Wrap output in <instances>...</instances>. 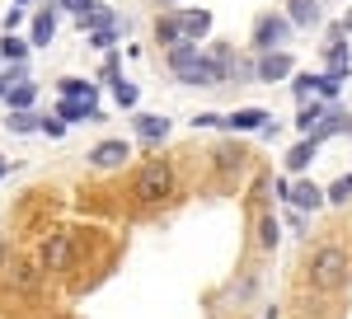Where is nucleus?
Segmentation results:
<instances>
[{
	"label": "nucleus",
	"instance_id": "aec40b11",
	"mask_svg": "<svg viewBox=\"0 0 352 319\" xmlns=\"http://www.w3.org/2000/svg\"><path fill=\"white\" fill-rule=\"evenodd\" d=\"M155 38H160L164 47H179V43H184V33H179V14H174V10L155 19Z\"/></svg>",
	"mask_w": 352,
	"mask_h": 319
},
{
	"label": "nucleus",
	"instance_id": "20e7f679",
	"mask_svg": "<svg viewBox=\"0 0 352 319\" xmlns=\"http://www.w3.org/2000/svg\"><path fill=\"white\" fill-rule=\"evenodd\" d=\"M287 38H292V24H287L282 14H263V19L254 24V52H282Z\"/></svg>",
	"mask_w": 352,
	"mask_h": 319
},
{
	"label": "nucleus",
	"instance_id": "473e14b6",
	"mask_svg": "<svg viewBox=\"0 0 352 319\" xmlns=\"http://www.w3.org/2000/svg\"><path fill=\"white\" fill-rule=\"evenodd\" d=\"M338 28H343V38H348V33H352V14H343V24H338Z\"/></svg>",
	"mask_w": 352,
	"mask_h": 319
},
{
	"label": "nucleus",
	"instance_id": "39448f33",
	"mask_svg": "<svg viewBox=\"0 0 352 319\" xmlns=\"http://www.w3.org/2000/svg\"><path fill=\"white\" fill-rule=\"evenodd\" d=\"M296 212H320L324 207V188L320 184H310V179H300V184H287V192H282Z\"/></svg>",
	"mask_w": 352,
	"mask_h": 319
},
{
	"label": "nucleus",
	"instance_id": "c85d7f7f",
	"mask_svg": "<svg viewBox=\"0 0 352 319\" xmlns=\"http://www.w3.org/2000/svg\"><path fill=\"white\" fill-rule=\"evenodd\" d=\"M113 38H118V28H94V33H89L94 47H113Z\"/></svg>",
	"mask_w": 352,
	"mask_h": 319
},
{
	"label": "nucleus",
	"instance_id": "f8f14e48",
	"mask_svg": "<svg viewBox=\"0 0 352 319\" xmlns=\"http://www.w3.org/2000/svg\"><path fill=\"white\" fill-rule=\"evenodd\" d=\"M56 38V10H38L33 14V33H28V47H47Z\"/></svg>",
	"mask_w": 352,
	"mask_h": 319
},
{
	"label": "nucleus",
	"instance_id": "4468645a",
	"mask_svg": "<svg viewBox=\"0 0 352 319\" xmlns=\"http://www.w3.org/2000/svg\"><path fill=\"white\" fill-rule=\"evenodd\" d=\"M315 155H320V141H315V136H305V141H296V146L287 151V169L300 174V169H310V164H315Z\"/></svg>",
	"mask_w": 352,
	"mask_h": 319
},
{
	"label": "nucleus",
	"instance_id": "1a4fd4ad",
	"mask_svg": "<svg viewBox=\"0 0 352 319\" xmlns=\"http://www.w3.org/2000/svg\"><path fill=\"white\" fill-rule=\"evenodd\" d=\"M132 127H136V136H141L146 146H160L164 136H169V118H164V113H136Z\"/></svg>",
	"mask_w": 352,
	"mask_h": 319
},
{
	"label": "nucleus",
	"instance_id": "dca6fc26",
	"mask_svg": "<svg viewBox=\"0 0 352 319\" xmlns=\"http://www.w3.org/2000/svg\"><path fill=\"white\" fill-rule=\"evenodd\" d=\"M56 94L61 99H89V104H99V94H94V85L80 76H66V80H56Z\"/></svg>",
	"mask_w": 352,
	"mask_h": 319
},
{
	"label": "nucleus",
	"instance_id": "f03ea898",
	"mask_svg": "<svg viewBox=\"0 0 352 319\" xmlns=\"http://www.w3.org/2000/svg\"><path fill=\"white\" fill-rule=\"evenodd\" d=\"M352 277V258L348 249H338V244H324V249H315V258H310V287L315 292H343Z\"/></svg>",
	"mask_w": 352,
	"mask_h": 319
},
{
	"label": "nucleus",
	"instance_id": "6e6552de",
	"mask_svg": "<svg viewBox=\"0 0 352 319\" xmlns=\"http://www.w3.org/2000/svg\"><path fill=\"white\" fill-rule=\"evenodd\" d=\"M292 71H296V61H292L287 52H258V66H254V76L268 80V85L272 80H287Z\"/></svg>",
	"mask_w": 352,
	"mask_h": 319
},
{
	"label": "nucleus",
	"instance_id": "c756f323",
	"mask_svg": "<svg viewBox=\"0 0 352 319\" xmlns=\"http://www.w3.org/2000/svg\"><path fill=\"white\" fill-rule=\"evenodd\" d=\"M0 24H5V33H14V28L24 24V10H5V19H0Z\"/></svg>",
	"mask_w": 352,
	"mask_h": 319
},
{
	"label": "nucleus",
	"instance_id": "7ed1b4c3",
	"mask_svg": "<svg viewBox=\"0 0 352 319\" xmlns=\"http://www.w3.org/2000/svg\"><path fill=\"white\" fill-rule=\"evenodd\" d=\"M169 192H174V169H169V160H146L141 174H136V184H132V197L136 202H164Z\"/></svg>",
	"mask_w": 352,
	"mask_h": 319
},
{
	"label": "nucleus",
	"instance_id": "0eeeda50",
	"mask_svg": "<svg viewBox=\"0 0 352 319\" xmlns=\"http://www.w3.org/2000/svg\"><path fill=\"white\" fill-rule=\"evenodd\" d=\"M174 14H179L184 43H202V38L212 33V10H174Z\"/></svg>",
	"mask_w": 352,
	"mask_h": 319
},
{
	"label": "nucleus",
	"instance_id": "9b49d317",
	"mask_svg": "<svg viewBox=\"0 0 352 319\" xmlns=\"http://www.w3.org/2000/svg\"><path fill=\"white\" fill-rule=\"evenodd\" d=\"M56 118L61 122H104L99 104H89V99H61L56 104Z\"/></svg>",
	"mask_w": 352,
	"mask_h": 319
},
{
	"label": "nucleus",
	"instance_id": "2eb2a0df",
	"mask_svg": "<svg viewBox=\"0 0 352 319\" xmlns=\"http://www.w3.org/2000/svg\"><path fill=\"white\" fill-rule=\"evenodd\" d=\"M66 254H71V239L52 235L43 244V272H61V267H66Z\"/></svg>",
	"mask_w": 352,
	"mask_h": 319
},
{
	"label": "nucleus",
	"instance_id": "412c9836",
	"mask_svg": "<svg viewBox=\"0 0 352 319\" xmlns=\"http://www.w3.org/2000/svg\"><path fill=\"white\" fill-rule=\"evenodd\" d=\"M320 118H324V104H315V99H305V104H300V113H296V132H315V122H320Z\"/></svg>",
	"mask_w": 352,
	"mask_h": 319
},
{
	"label": "nucleus",
	"instance_id": "7c9ffc66",
	"mask_svg": "<svg viewBox=\"0 0 352 319\" xmlns=\"http://www.w3.org/2000/svg\"><path fill=\"white\" fill-rule=\"evenodd\" d=\"M192 127H221V113H197Z\"/></svg>",
	"mask_w": 352,
	"mask_h": 319
},
{
	"label": "nucleus",
	"instance_id": "5701e85b",
	"mask_svg": "<svg viewBox=\"0 0 352 319\" xmlns=\"http://www.w3.org/2000/svg\"><path fill=\"white\" fill-rule=\"evenodd\" d=\"M80 28H113V10L109 5H89V10H80Z\"/></svg>",
	"mask_w": 352,
	"mask_h": 319
},
{
	"label": "nucleus",
	"instance_id": "b1692460",
	"mask_svg": "<svg viewBox=\"0 0 352 319\" xmlns=\"http://www.w3.org/2000/svg\"><path fill=\"white\" fill-rule=\"evenodd\" d=\"M28 52H33V47H28V38H14V33H5V38H0V56H5V61H24Z\"/></svg>",
	"mask_w": 352,
	"mask_h": 319
},
{
	"label": "nucleus",
	"instance_id": "423d86ee",
	"mask_svg": "<svg viewBox=\"0 0 352 319\" xmlns=\"http://www.w3.org/2000/svg\"><path fill=\"white\" fill-rule=\"evenodd\" d=\"M127 160H132V146H127V141H99V146L89 151V164H94V169H122Z\"/></svg>",
	"mask_w": 352,
	"mask_h": 319
},
{
	"label": "nucleus",
	"instance_id": "a211bd4d",
	"mask_svg": "<svg viewBox=\"0 0 352 319\" xmlns=\"http://www.w3.org/2000/svg\"><path fill=\"white\" fill-rule=\"evenodd\" d=\"M277 239H282V226H277V216H272V212H263V216H258V249L272 254Z\"/></svg>",
	"mask_w": 352,
	"mask_h": 319
},
{
	"label": "nucleus",
	"instance_id": "f257e3e1",
	"mask_svg": "<svg viewBox=\"0 0 352 319\" xmlns=\"http://www.w3.org/2000/svg\"><path fill=\"white\" fill-rule=\"evenodd\" d=\"M169 71H174L179 85H192V89H217L221 80H226V66H221L217 56H207L197 43L169 47Z\"/></svg>",
	"mask_w": 352,
	"mask_h": 319
},
{
	"label": "nucleus",
	"instance_id": "f704fd0d",
	"mask_svg": "<svg viewBox=\"0 0 352 319\" xmlns=\"http://www.w3.org/2000/svg\"><path fill=\"white\" fill-rule=\"evenodd\" d=\"M0 258H5V244H0Z\"/></svg>",
	"mask_w": 352,
	"mask_h": 319
},
{
	"label": "nucleus",
	"instance_id": "6ab92c4d",
	"mask_svg": "<svg viewBox=\"0 0 352 319\" xmlns=\"http://www.w3.org/2000/svg\"><path fill=\"white\" fill-rule=\"evenodd\" d=\"M5 282H10L14 292H38V267H28V263H14L10 272H5Z\"/></svg>",
	"mask_w": 352,
	"mask_h": 319
},
{
	"label": "nucleus",
	"instance_id": "a878e982",
	"mask_svg": "<svg viewBox=\"0 0 352 319\" xmlns=\"http://www.w3.org/2000/svg\"><path fill=\"white\" fill-rule=\"evenodd\" d=\"M348 197H352V174H343V179H333V184L324 188V202H338V207H343Z\"/></svg>",
	"mask_w": 352,
	"mask_h": 319
},
{
	"label": "nucleus",
	"instance_id": "c9c22d12",
	"mask_svg": "<svg viewBox=\"0 0 352 319\" xmlns=\"http://www.w3.org/2000/svg\"><path fill=\"white\" fill-rule=\"evenodd\" d=\"M164 5H179V0H164Z\"/></svg>",
	"mask_w": 352,
	"mask_h": 319
},
{
	"label": "nucleus",
	"instance_id": "72a5a7b5",
	"mask_svg": "<svg viewBox=\"0 0 352 319\" xmlns=\"http://www.w3.org/2000/svg\"><path fill=\"white\" fill-rule=\"evenodd\" d=\"M5 174H10V155H0V179H5Z\"/></svg>",
	"mask_w": 352,
	"mask_h": 319
},
{
	"label": "nucleus",
	"instance_id": "393cba45",
	"mask_svg": "<svg viewBox=\"0 0 352 319\" xmlns=\"http://www.w3.org/2000/svg\"><path fill=\"white\" fill-rule=\"evenodd\" d=\"M5 127H10V132H38V118H33V108H10Z\"/></svg>",
	"mask_w": 352,
	"mask_h": 319
},
{
	"label": "nucleus",
	"instance_id": "cd10ccee",
	"mask_svg": "<svg viewBox=\"0 0 352 319\" xmlns=\"http://www.w3.org/2000/svg\"><path fill=\"white\" fill-rule=\"evenodd\" d=\"M38 132H43V136H52V141H56V136L66 132V122H61V118H38Z\"/></svg>",
	"mask_w": 352,
	"mask_h": 319
},
{
	"label": "nucleus",
	"instance_id": "f3484780",
	"mask_svg": "<svg viewBox=\"0 0 352 319\" xmlns=\"http://www.w3.org/2000/svg\"><path fill=\"white\" fill-rule=\"evenodd\" d=\"M0 99H5L10 108H33V99H38V85H33V80H19V85H10Z\"/></svg>",
	"mask_w": 352,
	"mask_h": 319
},
{
	"label": "nucleus",
	"instance_id": "9d476101",
	"mask_svg": "<svg viewBox=\"0 0 352 319\" xmlns=\"http://www.w3.org/2000/svg\"><path fill=\"white\" fill-rule=\"evenodd\" d=\"M272 118L263 113V108H235L230 118H221V127L226 132H258V127H268Z\"/></svg>",
	"mask_w": 352,
	"mask_h": 319
},
{
	"label": "nucleus",
	"instance_id": "4be33fe9",
	"mask_svg": "<svg viewBox=\"0 0 352 319\" xmlns=\"http://www.w3.org/2000/svg\"><path fill=\"white\" fill-rule=\"evenodd\" d=\"M136 99H141V89H136L132 80L113 76V104H118V108H136Z\"/></svg>",
	"mask_w": 352,
	"mask_h": 319
},
{
	"label": "nucleus",
	"instance_id": "bb28decb",
	"mask_svg": "<svg viewBox=\"0 0 352 319\" xmlns=\"http://www.w3.org/2000/svg\"><path fill=\"white\" fill-rule=\"evenodd\" d=\"M315 85H320V76H296V85H292V89H296L300 104H305V99H315Z\"/></svg>",
	"mask_w": 352,
	"mask_h": 319
},
{
	"label": "nucleus",
	"instance_id": "ddd939ff",
	"mask_svg": "<svg viewBox=\"0 0 352 319\" xmlns=\"http://www.w3.org/2000/svg\"><path fill=\"white\" fill-rule=\"evenodd\" d=\"M287 24L292 28H315L320 24V0H292V5H287Z\"/></svg>",
	"mask_w": 352,
	"mask_h": 319
},
{
	"label": "nucleus",
	"instance_id": "e433bc0d",
	"mask_svg": "<svg viewBox=\"0 0 352 319\" xmlns=\"http://www.w3.org/2000/svg\"><path fill=\"white\" fill-rule=\"evenodd\" d=\"M19 5H28V0H19Z\"/></svg>",
	"mask_w": 352,
	"mask_h": 319
},
{
	"label": "nucleus",
	"instance_id": "2f4dec72",
	"mask_svg": "<svg viewBox=\"0 0 352 319\" xmlns=\"http://www.w3.org/2000/svg\"><path fill=\"white\" fill-rule=\"evenodd\" d=\"M56 5H61V10H71V14H80V10H89V5H94V0H56Z\"/></svg>",
	"mask_w": 352,
	"mask_h": 319
}]
</instances>
